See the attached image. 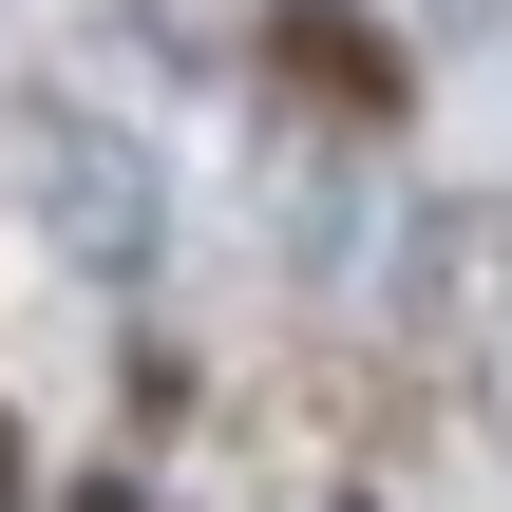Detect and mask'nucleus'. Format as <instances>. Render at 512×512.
I'll return each mask as SVG.
<instances>
[{"label": "nucleus", "instance_id": "f257e3e1", "mask_svg": "<svg viewBox=\"0 0 512 512\" xmlns=\"http://www.w3.org/2000/svg\"><path fill=\"white\" fill-rule=\"evenodd\" d=\"M38 228H57L95 285H133V266H152V171H133L95 114H57V133H38Z\"/></svg>", "mask_w": 512, "mask_h": 512}, {"label": "nucleus", "instance_id": "f03ea898", "mask_svg": "<svg viewBox=\"0 0 512 512\" xmlns=\"http://www.w3.org/2000/svg\"><path fill=\"white\" fill-rule=\"evenodd\" d=\"M0 512H19V456H0Z\"/></svg>", "mask_w": 512, "mask_h": 512}, {"label": "nucleus", "instance_id": "7ed1b4c3", "mask_svg": "<svg viewBox=\"0 0 512 512\" xmlns=\"http://www.w3.org/2000/svg\"><path fill=\"white\" fill-rule=\"evenodd\" d=\"M76 512H133V494H76Z\"/></svg>", "mask_w": 512, "mask_h": 512}]
</instances>
